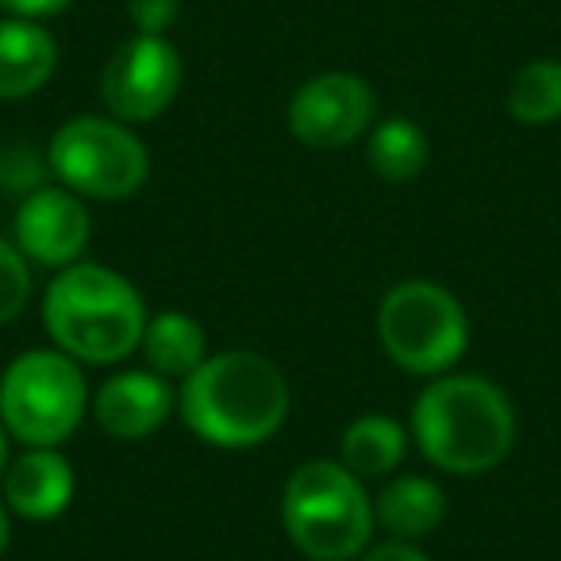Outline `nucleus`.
Wrapping results in <instances>:
<instances>
[{"label":"nucleus","instance_id":"obj_1","mask_svg":"<svg viewBox=\"0 0 561 561\" xmlns=\"http://www.w3.org/2000/svg\"><path fill=\"white\" fill-rule=\"evenodd\" d=\"M178 408L201 443L219 450H250L285 427L289 381L265 354L224 351L204 358V366L185 377Z\"/></svg>","mask_w":561,"mask_h":561},{"label":"nucleus","instance_id":"obj_2","mask_svg":"<svg viewBox=\"0 0 561 561\" xmlns=\"http://www.w3.org/2000/svg\"><path fill=\"white\" fill-rule=\"evenodd\" d=\"M147 305L124 273L73 262L43 293V323L62 354L81 366H116L142 346Z\"/></svg>","mask_w":561,"mask_h":561},{"label":"nucleus","instance_id":"obj_3","mask_svg":"<svg viewBox=\"0 0 561 561\" xmlns=\"http://www.w3.org/2000/svg\"><path fill=\"white\" fill-rule=\"evenodd\" d=\"M412 435L423 458L443 473L477 477L512 454L515 408L492 381L473 374H443L412 408Z\"/></svg>","mask_w":561,"mask_h":561},{"label":"nucleus","instance_id":"obj_4","mask_svg":"<svg viewBox=\"0 0 561 561\" xmlns=\"http://www.w3.org/2000/svg\"><path fill=\"white\" fill-rule=\"evenodd\" d=\"M374 500L343 461H305L285 484L280 523L293 546L312 561H351L369 550Z\"/></svg>","mask_w":561,"mask_h":561},{"label":"nucleus","instance_id":"obj_5","mask_svg":"<svg viewBox=\"0 0 561 561\" xmlns=\"http://www.w3.org/2000/svg\"><path fill=\"white\" fill-rule=\"evenodd\" d=\"M377 339L404 374L443 377L469 346V316L461 300L435 280H400L377 308Z\"/></svg>","mask_w":561,"mask_h":561},{"label":"nucleus","instance_id":"obj_6","mask_svg":"<svg viewBox=\"0 0 561 561\" xmlns=\"http://www.w3.org/2000/svg\"><path fill=\"white\" fill-rule=\"evenodd\" d=\"M89 412L81 362L55 351H27L0 377V423L24 446H62Z\"/></svg>","mask_w":561,"mask_h":561},{"label":"nucleus","instance_id":"obj_7","mask_svg":"<svg viewBox=\"0 0 561 561\" xmlns=\"http://www.w3.org/2000/svg\"><path fill=\"white\" fill-rule=\"evenodd\" d=\"M50 170L81 201H127L150 178L147 142L108 116H73L50 135Z\"/></svg>","mask_w":561,"mask_h":561},{"label":"nucleus","instance_id":"obj_8","mask_svg":"<svg viewBox=\"0 0 561 561\" xmlns=\"http://www.w3.org/2000/svg\"><path fill=\"white\" fill-rule=\"evenodd\" d=\"M181 78L185 66L165 35H135L112 50L101 73V101L119 124H150L173 104Z\"/></svg>","mask_w":561,"mask_h":561},{"label":"nucleus","instance_id":"obj_9","mask_svg":"<svg viewBox=\"0 0 561 561\" xmlns=\"http://www.w3.org/2000/svg\"><path fill=\"white\" fill-rule=\"evenodd\" d=\"M377 93L366 78L346 70L316 73L293 93L289 131L312 150H339L374 127Z\"/></svg>","mask_w":561,"mask_h":561},{"label":"nucleus","instance_id":"obj_10","mask_svg":"<svg viewBox=\"0 0 561 561\" xmlns=\"http://www.w3.org/2000/svg\"><path fill=\"white\" fill-rule=\"evenodd\" d=\"M89 239H93V219L78 193L66 185H47L24 196L16 211V247L24 250L27 262L66 270L81 262Z\"/></svg>","mask_w":561,"mask_h":561},{"label":"nucleus","instance_id":"obj_11","mask_svg":"<svg viewBox=\"0 0 561 561\" xmlns=\"http://www.w3.org/2000/svg\"><path fill=\"white\" fill-rule=\"evenodd\" d=\"M173 404L178 397L165 377L150 374V369H127V374H112L96 389L93 415L104 435L119 438V443H139L170 420Z\"/></svg>","mask_w":561,"mask_h":561},{"label":"nucleus","instance_id":"obj_12","mask_svg":"<svg viewBox=\"0 0 561 561\" xmlns=\"http://www.w3.org/2000/svg\"><path fill=\"white\" fill-rule=\"evenodd\" d=\"M4 507L20 519L47 523L73 504V469L55 446H27L16 461H9L4 477Z\"/></svg>","mask_w":561,"mask_h":561},{"label":"nucleus","instance_id":"obj_13","mask_svg":"<svg viewBox=\"0 0 561 561\" xmlns=\"http://www.w3.org/2000/svg\"><path fill=\"white\" fill-rule=\"evenodd\" d=\"M58 66V43L35 20H0V101L35 96Z\"/></svg>","mask_w":561,"mask_h":561},{"label":"nucleus","instance_id":"obj_14","mask_svg":"<svg viewBox=\"0 0 561 561\" xmlns=\"http://www.w3.org/2000/svg\"><path fill=\"white\" fill-rule=\"evenodd\" d=\"M374 515L392 538H404V542H415V538L438 530L446 515V496L431 477L420 473H404L392 477L381 489L374 504Z\"/></svg>","mask_w":561,"mask_h":561},{"label":"nucleus","instance_id":"obj_15","mask_svg":"<svg viewBox=\"0 0 561 561\" xmlns=\"http://www.w3.org/2000/svg\"><path fill=\"white\" fill-rule=\"evenodd\" d=\"M139 351L147 354L150 374L165 377V381L170 377L185 381L208 358V335H204V328L188 312L170 308V312H158L154 320H147Z\"/></svg>","mask_w":561,"mask_h":561},{"label":"nucleus","instance_id":"obj_16","mask_svg":"<svg viewBox=\"0 0 561 561\" xmlns=\"http://www.w3.org/2000/svg\"><path fill=\"white\" fill-rule=\"evenodd\" d=\"M343 466L351 469L358 481H377V477H389L392 469L404 461L408 435L392 415H358L351 427L343 431Z\"/></svg>","mask_w":561,"mask_h":561},{"label":"nucleus","instance_id":"obj_17","mask_svg":"<svg viewBox=\"0 0 561 561\" xmlns=\"http://www.w3.org/2000/svg\"><path fill=\"white\" fill-rule=\"evenodd\" d=\"M366 162L377 178L385 181H412L427 170L431 162V142L415 119H385L369 131L366 142Z\"/></svg>","mask_w":561,"mask_h":561},{"label":"nucleus","instance_id":"obj_18","mask_svg":"<svg viewBox=\"0 0 561 561\" xmlns=\"http://www.w3.org/2000/svg\"><path fill=\"white\" fill-rule=\"evenodd\" d=\"M507 108L527 127H546L561 119V62L535 58L523 66L507 89Z\"/></svg>","mask_w":561,"mask_h":561},{"label":"nucleus","instance_id":"obj_19","mask_svg":"<svg viewBox=\"0 0 561 561\" xmlns=\"http://www.w3.org/2000/svg\"><path fill=\"white\" fill-rule=\"evenodd\" d=\"M55 181L47 150L35 142H4L0 147V193L9 196H32Z\"/></svg>","mask_w":561,"mask_h":561},{"label":"nucleus","instance_id":"obj_20","mask_svg":"<svg viewBox=\"0 0 561 561\" xmlns=\"http://www.w3.org/2000/svg\"><path fill=\"white\" fill-rule=\"evenodd\" d=\"M32 305V262L16 242L0 239V323L20 320Z\"/></svg>","mask_w":561,"mask_h":561},{"label":"nucleus","instance_id":"obj_21","mask_svg":"<svg viewBox=\"0 0 561 561\" xmlns=\"http://www.w3.org/2000/svg\"><path fill=\"white\" fill-rule=\"evenodd\" d=\"M127 16L139 35H165L178 24L181 0H127Z\"/></svg>","mask_w":561,"mask_h":561},{"label":"nucleus","instance_id":"obj_22","mask_svg":"<svg viewBox=\"0 0 561 561\" xmlns=\"http://www.w3.org/2000/svg\"><path fill=\"white\" fill-rule=\"evenodd\" d=\"M70 4L73 0H0V12L39 24V20H50V16H58V12H66Z\"/></svg>","mask_w":561,"mask_h":561},{"label":"nucleus","instance_id":"obj_23","mask_svg":"<svg viewBox=\"0 0 561 561\" xmlns=\"http://www.w3.org/2000/svg\"><path fill=\"white\" fill-rule=\"evenodd\" d=\"M362 561H431V558L415 542L389 538V542H381V546H369V550L362 553Z\"/></svg>","mask_w":561,"mask_h":561},{"label":"nucleus","instance_id":"obj_24","mask_svg":"<svg viewBox=\"0 0 561 561\" xmlns=\"http://www.w3.org/2000/svg\"><path fill=\"white\" fill-rule=\"evenodd\" d=\"M9 546H12V519H9V507L0 504V558L9 553Z\"/></svg>","mask_w":561,"mask_h":561},{"label":"nucleus","instance_id":"obj_25","mask_svg":"<svg viewBox=\"0 0 561 561\" xmlns=\"http://www.w3.org/2000/svg\"><path fill=\"white\" fill-rule=\"evenodd\" d=\"M4 469H9V431L0 423V477H4Z\"/></svg>","mask_w":561,"mask_h":561}]
</instances>
